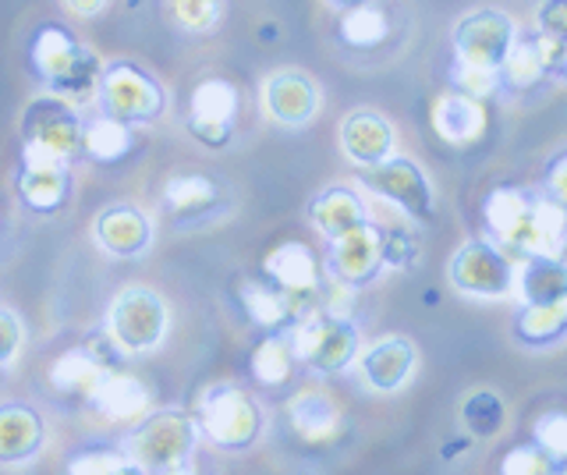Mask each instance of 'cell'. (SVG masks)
Returning a JSON list of instances; mask_svg holds the SVG:
<instances>
[{
  "label": "cell",
  "mask_w": 567,
  "mask_h": 475,
  "mask_svg": "<svg viewBox=\"0 0 567 475\" xmlns=\"http://www.w3.org/2000/svg\"><path fill=\"white\" fill-rule=\"evenodd\" d=\"M29 68L40 79L50 96H61L68 103L96 100V85L103 61L85 50L64 25H40L29 43Z\"/></svg>",
  "instance_id": "6da1fadb"
},
{
  "label": "cell",
  "mask_w": 567,
  "mask_h": 475,
  "mask_svg": "<svg viewBox=\"0 0 567 475\" xmlns=\"http://www.w3.org/2000/svg\"><path fill=\"white\" fill-rule=\"evenodd\" d=\"M96 103L106 117H117L124 125L135 121H153L164 114L167 93L150 72H142L132 61H111L103 64L100 85H96Z\"/></svg>",
  "instance_id": "7a4b0ae2"
},
{
  "label": "cell",
  "mask_w": 567,
  "mask_h": 475,
  "mask_svg": "<svg viewBox=\"0 0 567 475\" xmlns=\"http://www.w3.org/2000/svg\"><path fill=\"white\" fill-rule=\"evenodd\" d=\"M295 362H306L316 373H341L359 351V330L351 320H337L327 312H312L288 330Z\"/></svg>",
  "instance_id": "3957f363"
},
{
  "label": "cell",
  "mask_w": 567,
  "mask_h": 475,
  "mask_svg": "<svg viewBox=\"0 0 567 475\" xmlns=\"http://www.w3.org/2000/svg\"><path fill=\"white\" fill-rule=\"evenodd\" d=\"M518 37V29L501 11H472L454 29V54L461 68H478V72H496L507 58V50Z\"/></svg>",
  "instance_id": "277c9868"
},
{
  "label": "cell",
  "mask_w": 567,
  "mask_h": 475,
  "mask_svg": "<svg viewBox=\"0 0 567 475\" xmlns=\"http://www.w3.org/2000/svg\"><path fill=\"white\" fill-rule=\"evenodd\" d=\"M22 143L35 146L58 161H71L82 153V117L61 96H40L25 107L22 117Z\"/></svg>",
  "instance_id": "5b68a950"
},
{
  "label": "cell",
  "mask_w": 567,
  "mask_h": 475,
  "mask_svg": "<svg viewBox=\"0 0 567 475\" xmlns=\"http://www.w3.org/2000/svg\"><path fill=\"white\" fill-rule=\"evenodd\" d=\"M514 277H518V262H514L501 245H493L489 238L468 241L451 262L454 288L465 295L504 298L514 288Z\"/></svg>",
  "instance_id": "8992f818"
},
{
  "label": "cell",
  "mask_w": 567,
  "mask_h": 475,
  "mask_svg": "<svg viewBox=\"0 0 567 475\" xmlns=\"http://www.w3.org/2000/svg\"><path fill=\"white\" fill-rule=\"evenodd\" d=\"M167 330L164 302L146 288H128L117 295L111 309V338L121 351H146L159 344Z\"/></svg>",
  "instance_id": "52a82bcc"
},
{
  "label": "cell",
  "mask_w": 567,
  "mask_h": 475,
  "mask_svg": "<svg viewBox=\"0 0 567 475\" xmlns=\"http://www.w3.org/2000/svg\"><path fill=\"white\" fill-rule=\"evenodd\" d=\"M362 185L377 196L398 203L412 220L433 217V188L425 182L419 164L404 161V156H386L383 164H372L362 174Z\"/></svg>",
  "instance_id": "ba28073f"
},
{
  "label": "cell",
  "mask_w": 567,
  "mask_h": 475,
  "mask_svg": "<svg viewBox=\"0 0 567 475\" xmlns=\"http://www.w3.org/2000/svg\"><path fill=\"white\" fill-rule=\"evenodd\" d=\"M203 430L224 447H241L259 433V412L238 386H209L199 401Z\"/></svg>",
  "instance_id": "9c48e42d"
},
{
  "label": "cell",
  "mask_w": 567,
  "mask_h": 475,
  "mask_svg": "<svg viewBox=\"0 0 567 475\" xmlns=\"http://www.w3.org/2000/svg\"><path fill=\"white\" fill-rule=\"evenodd\" d=\"M238 117V90L227 79H203L195 85L188 103V132L199 143L220 149L230 132H235Z\"/></svg>",
  "instance_id": "30bf717a"
},
{
  "label": "cell",
  "mask_w": 567,
  "mask_h": 475,
  "mask_svg": "<svg viewBox=\"0 0 567 475\" xmlns=\"http://www.w3.org/2000/svg\"><path fill=\"white\" fill-rule=\"evenodd\" d=\"M195 444V426L192 419L185 415H156L142 426L132 440H128V451L142 468H153V472H164L177 462H185L188 451Z\"/></svg>",
  "instance_id": "8fae6325"
},
{
  "label": "cell",
  "mask_w": 567,
  "mask_h": 475,
  "mask_svg": "<svg viewBox=\"0 0 567 475\" xmlns=\"http://www.w3.org/2000/svg\"><path fill=\"white\" fill-rule=\"evenodd\" d=\"M564 249H567V214L557 203H549L543 192H536L528 217L522 220L518 235L507 245V256L514 262H525L536 256L560 259Z\"/></svg>",
  "instance_id": "7c38bea8"
},
{
  "label": "cell",
  "mask_w": 567,
  "mask_h": 475,
  "mask_svg": "<svg viewBox=\"0 0 567 475\" xmlns=\"http://www.w3.org/2000/svg\"><path fill=\"white\" fill-rule=\"evenodd\" d=\"M380 267H383L380 227H372L369 220L330 241V273H333V280H344V285H351V288H362L380 273Z\"/></svg>",
  "instance_id": "4fadbf2b"
},
{
  "label": "cell",
  "mask_w": 567,
  "mask_h": 475,
  "mask_svg": "<svg viewBox=\"0 0 567 475\" xmlns=\"http://www.w3.org/2000/svg\"><path fill=\"white\" fill-rule=\"evenodd\" d=\"M68 164L35 146H22V174H18V192L35 214H53L68 199Z\"/></svg>",
  "instance_id": "5bb4252c"
},
{
  "label": "cell",
  "mask_w": 567,
  "mask_h": 475,
  "mask_svg": "<svg viewBox=\"0 0 567 475\" xmlns=\"http://www.w3.org/2000/svg\"><path fill=\"white\" fill-rule=\"evenodd\" d=\"M560 54H564V43L543 37V32H536V37H514L507 58L501 64V85L532 90V85H539L546 75L557 72Z\"/></svg>",
  "instance_id": "9a60e30c"
},
{
  "label": "cell",
  "mask_w": 567,
  "mask_h": 475,
  "mask_svg": "<svg viewBox=\"0 0 567 475\" xmlns=\"http://www.w3.org/2000/svg\"><path fill=\"white\" fill-rule=\"evenodd\" d=\"M430 121H433L436 138H443V143L457 146V149L475 146L478 138L486 135V107H483V100H472V96L457 93V90L436 96Z\"/></svg>",
  "instance_id": "2e32d148"
},
{
  "label": "cell",
  "mask_w": 567,
  "mask_h": 475,
  "mask_svg": "<svg viewBox=\"0 0 567 475\" xmlns=\"http://www.w3.org/2000/svg\"><path fill=\"white\" fill-rule=\"evenodd\" d=\"M262 107L277 125H306L319 107V90L309 75L301 72H280L266 79L262 85Z\"/></svg>",
  "instance_id": "e0dca14e"
},
{
  "label": "cell",
  "mask_w": 567,
  "mask_h": 475,
  "mask_svg": "<svg viewBox=\"0 0 567 475\" xmlns=\"http://www.w3.org/2000/svg\"><path fill=\"white\" fill-rule=\"evenodd\" d=\"M341 146L359 167L383 164L390 149H394V128L377 111H354L341 125Z\"/></svg>",
  "instance_id": "ac0fdd59"
},
{
  "label": "cell",
  "mask_w": 567,
  "mask_h": 475,
  "mask_svg": "<svg viewBox=\"0 0 567 475\" xmlns=\"http://www.w3.org/2000/svg\"><path fill=\"white\" fill-rule=\"evenodd\" d=\"M359 369L372 391H398L415 369V348L404 338H383L365 351Z\"/></svg>",
  "instance_id": "d6986e66"
},
{
  "label": "cell",
  "mask_w": 567,
  "mask_h": 475,
  "mask_svg": "<svg viewBox=\"0 0 567 475\" xmlns=\"http://www.w3.org/2000/svg\"><path fill=\"white\" fill-rule=\"evenodd\" d=\"M266 273L280 291H319L323 273L319 259L306 241H284L266 256Z\"/></svg>",
  "instance_id": "ffe728a7"
},
{
  "label": "cell",
  "mask_w": 567,
  "mask_h": 475,
  "mask_svg": "<svg viewBox=\"0 0 567 475\" xmlns=\"http://www.w3.org/2000/svg\"><path fill=\"white\" fill-rule=\"evenodd\" d=\"M532 199H536V192H525V188H511V185H501L493 188L486 203H483V220H486V231H489V241L501 245L507 252V245L518 235L522 220L528 217L532 209Z\"/></svg>",
  "instance_id": "44dd1931"
},
{
  "label": "cell",
  "mask_w": 567,
  "mask_h": 475,
  "mask_svg": "<svg viewBox=\"0 0 567 475\" xmlns=\"http://www.w3.org/2000/svg\"><path fill=\"white\" fill-rule=\"evenodd\" d=\"M93 401L106 419L132 422L150 409V391L132 373H114V369H106L100 386L93 391Z\"/></svg>",
  "instance_id": "7402d4cb"
},
{
  "label": "cell",
  "mask_w": 567,
  "mask_h": 475,
  "mask_svg": "<svg viewBox=\"0 0 567 475\" xmlns=\"http://www.w3.org/2000/svg\"><path fill=\"white\" fill-rule=\"evenodd\" d=\"M514 285L522 288V306H549L567 298V262L564 259H549L536 256L525 259Z\"/></svg>",
  "instance_id": "603a6c76"
},
{
  "label": "cell",
  "mask_w": 567,
  "mask_h": 475,
  "mask_svg": "<svg viewBox=\"0 0 567 475\" xmlns=\"http://www.w3.org/2000/svg\"><path fill=\"white\" fill-rule=\"evenodd\" d=\"M96 238L106 252L135 256L150 245V220L132 206H114L96 220Z\"/></svg>",
  "instance_id": "cb8c5ba5"
},
{
  "label": "cell",
  "mask_w": 567,
  "mask_h": 475,
  "mask_svg": "<svg viewBox=\"0 0 567 475\" xmlns=\"http://www.w3.org/2000/svg\"><path fill=\"white\" fill-rule=\"evenodd\" d=\"M288 419H291L295 433L301 440H309V444H323V440L337 436V430H341V412H337V404L327 394H316V391L291 397Z\"/></svg>",
  "instance_id": "d4e9b609"
},
{
  "label": "cell",
  "mask_w": 567,
  "mask_h": 475,
  "mask_svg": "<svg viewBox=\"0 0 567 475\" xmlns=\"http://www.w3.org/2000/svg\"><path fill=\"white\" fill-rule=\"evenodd\" d=\"M309 217H312V224L319 227V231L327 235V241L341 238L344 231H351V227H359V224L369 220L362 199L354 196V192H348V188H330V192H323V196H316Z\"/></svg>",
  "instance_id": "484cf974"
},
{
  "label": "cell",
  "mask_w": 567,
  "mask_h": 475,
  "mask_svg": "<svg viewBox=\"0 0 567 475\" xmlns=\"http://www.w3.org/2000/svg\"><path fill=\"white\" fill-rule=\"evenodd\" d=\"M567 333V298L549 306H522L514 320V338L528 348H549Z\"/></svg>",
  "instance_id": "4316f807"
},
{
  "label": "cell",
  "mask_w": 567,
  "mask_h": 475,
  "mask_svg": "<svg viewBox=\"0 0 567 475\" xmlns=\"http://www.w3.org/2000/svg\"><path fill=\"white\" fill-rule=\"evenodd\" d=\"M82 153L96 164H117L132 153V125L117 117H96L82 125Z\"/></svg>",
  "instance_id": "83f0119b"
},
{
  "label": "cell",
  "mask_w": 567,
  "mask_h": 475,
  "mask_svg": "<svg viewBox=\"0 0 567 475\" xmlns=\"http://www.w3.org/2000/svg\"><path fill=\"white\" fill-rule=\"evenodd\" d=\"M106 373V365H100L85 348L79 351H64V355L53 362L50 369V383L58 386L61 394H75V397H93Z\"/></svg>",
  "instance_id": "f1b7e54d"
},
{
  "label": "cell",
  "mask_w": 567,
  "mask_h": 475,
  "mask_svg": "<svg viewBox=\"0 0 567 475\" xmlns=\"http://www.w3.org/2000/svg\"><path fill=\"white\" fill-rule=\"evenodd\" d=\"M40 447V419L35 412L11 404L0 409V462H18Z\"/></svg>",
  "instance_id": "f546056e"
},
{
  "label": "cell",
  "mask_w": 567,
  "mask_h": 475,
  "mask_svg": "<svg viewBox=\"0 0 567 475\" xmlns=\"http://www.w3.org/2000/svg\"><path fill=\"white\" fill-rule=\"evenodd\" d=\"M390 37V19L377 4H354L341 14V43L351 50H372Z\"/></svg>",
  "instance_id": "4dcf8cb0"
},
{
  "label": "cell",
  "mask_w": 567,
  "mask_h": 475,
  "mask_svg": "<svg viewBox=\"0 0 567 475\" xmlns=\"http://www.w3.org/2000/svg\"><path fill=\"white\" fill-rule=\"evenodd\" d=\"M217 203V185L203 174H177L164 188V206L174 217H199Z\"/></svg>",
  "instance_id": "1f68e13d"
},
{
  "label": "cell",
  "mask_w": 567,
  "mask_h": 475,
  "mask_svg": "<svg viewBox=\"0 0 567 475\" xmlns=\"http://www.w3.org/2000/svg\"><path fill=\"white\" fill-rule=\"evenodd\" d=\"M241 302H245L248 316H252L259 327H270L274 333L291 330L288 298H284L280 288L259 285V280H245V285H241Z\"/></svg>",
  "instance_id": "d6a6232c"
},
{
  "label": "cell",
  "mask_w": 567,
  "mask_h": 475,
  "mask_svg": "<svg viewBox=\"0 0 567 475\" xmlns=\"http://www.w3.org/2000/svg\"><path fill=\"white\" fill-rule=\"evenodd\" d=\"M291 365H295V351H291V341L284 338V333H274V338H266L252 351V376L262 386H280L291 376Z\"/></svg>",
  "instance_id": "836d02e7"
},
{
  "label": "cell",
  "mask_w": 567,
  "mask_h": 475,
  "mask_svg": "<svg viewBox=\"0 0 567 475\" xmlns=\"http://www.w3.org/2000/svg\"><path fill=\"white\" fill-rule=\"evenodd\" d=\"M504 415H507L504 401L493 391H475L465 401V409H461V422H465L472 436H496L504 426Z\"/></svg>",
  "instance_id": "e575fe53"
},
{
  "label": "cell",
  "mask_w": 567,
  "mask_h": 475,
  "mask_svg": "<svg viewBox=\"0 0 567 475\" xmlns=\"http://www.w3.org/2000/svg\"><path fill=\"white\" fill-rule=\"evenodd\" d=\"M171 19L192 37H206L224 19V0H167Z\"/></svg>",
  "instance_id": "d590c367"
},
{
  "label": "cell",
  "mask_w": 567,
  "mask_h": 475,
  "mask_svg": "<svg viewBox=\"0 0 567 475\" xmlns=\"http://www.w3.org/2000/svg\"><path fill=\"white\" fill-rule=\"evenodd\" d=\"M501 475H557V462L539 444H518L504 454Z\"/></svg>",
  "instance_id": "8d00e7d4"
},
{
  "label": "cell",
  "mask_w": 567,
  "mask_h": 475,
  "mask_svg": "<svg viewBox=\"0 0 567 475\" xmlns=\"http://www.w3.org/2000/svg\"><path fill=\"white\" fill-rule=\"evenodd\" d=\"M532 444H539L554 462H567V412H546L536 419Z\"/></svg>",
  "instance_id": "74e56055"
},
{
  "label": "cell",
  "mask_w": 567,
  "mask_h": 475,
  "mask_svg": "<svg viewBox=\"0 0 567 475\" xmlns=\"http://www.w3.org/2000/svg\"><path fill=\"white\" fill-rule=\"evenodd\" d=\"M380 252H383V267L408 270L419 259V241L404 227H390V231H380Z\"/></svg>",
  "instance_id": "f35d334b"
},
{
  "label": "cell",
  "mask_w": 567,
  "mask_h": 475,
  "mask_svg": "<svg viewBox=\"0 0 567 475\" xmlns=\"http://www.w3.org/2000/svg\"><path fill=\"white\" fill-rule=\"evenodd\" d=\"M454 90L465 93L472 100H489L496 90H501V75L496 72H478V68H461L454 64Z\"/></svg>",
  "instance_id": "ab89813d"
},
{
  "label": "cell",
  "mask_w": 567,
  "mask_h": 475,
  "mask_svg": "<svg viewBox=\"0 0 567 475\" xmlns=\"http://www.w3.org/2000/svg\"><path fill=\"white\" fill-rule=\"evenodd\" d=\"M543 196L549 199V203H557L564 214H567V149L564 153H557L554 161H549V167H546V174H543Z\"/></svg>",
  "instance_id": "60d3db41"
},
{
  "label": "cell",
  "mask_w": 567,
  "mask_h": 475,
  "mask_svg": "<svg viewBox=\"0 0 567 475\" xmlns=\"http://www.w3.org/2000/svg\"><path fill=\"white\" fill-rule=\"evenodd\" d=\"M117 468H124V462L111 451H89V454H79L75 462H71L68 475H114Z\"/></svg>",
  "instance_id": "b9f144b4"
},
{
  "label": "cell",
  "mask_w": 567,
  "mask_h": 475,
  "mask_svg": "<svg viewBox=\"0 0 567 475\" xmlns=\"http://www.w3.org/2000/svg\"><path fill=\"white\" fill-rule=\"evenodd\" d=\"M539 32L549 40L567 43V0H546L539 8Z\"/></svg>",
  "instance_id": "7bdbcfd3"
},
{
  "label": "cell",
  "mask_w": 567,
  "mask_h": 475,
  "mask_svg": "<svg viewBox=\"0 0 567 475\" xmlns=\"http://www.w3.org/2000/svg\"><path fill=\"white\" fill-rule=\"evenodd\" d=\"M18 348H22V323L14 312L0 309V369L18 355Z\"/></svg>",
  "instance_id": "ee69618b"
},
{
  "label": "cell",
  "mask_w": 567,
  "mask_h": 475,
  "mask_svg": "<svg viewBox=\"0 0 567 475\" xmlns=\"http://www.w3.org/2000/svg\"><path fill=\"white\" fill-rule=\"evenodd\" d=\"M68 8L75 11V14H85V19H89V14H100L106 8V0H68Z\"/></svg>",
  "instance_id": "f6af8a7d"
},
{
  "label": "cell",
  "mask_w": 567,
  "mask_h": 475,
  "mask_svg": "<svg viewBox=\"0 0 567 475\" xmlns=\"http://www.w3.org/2000/svg\"><path fill=\"white\" fill-rule=\"evenodd\" d=\"M159 475H195V468H192V462L185 457V462H177V465H171V468H164Z\"/></svg>",
  "instance_id": "bcb514c9"
},
{
  "label": "cell",
  "mask_w": 567,
  "mask_h": 475,
  "mask_svg": "<svg viewBox=\"0 0 567 475\" xmlns=\"http://www.w3.org/2000/svg\"><path fill=\"white\" fill-rule=\"evenodd\" d=\"M337 8H354V4H369V0H333Z\"/></svg>",
  "instance_id": "7dc6e473"
},
{
  "label": "cell",
  "mask_w": 567,
  "mask_h": 475,
  "mask_svg": "<svg viewBox=\"0 0 567 475\" xmlns=\"http://www.w3.org/2000/svg\"><path fill=\"white\" fill-rule=\"evenodd\" d=\"M557 72L567 79V43H564V54H560V68H557Z\"/></svg>",
  "instance_id": "c3c4849f"
},
{
  "label": "cell",
  "mask_w": 567,
  "mask_h": 475,
  "mask_svg": "<svg viewBox=\"0 0 567 475\" xmlns=\"http://www.w3.org/2000/svg\"><path fill=\"white\" fill-rule=\"evenodd\" d=\"M114 475H142V472H135V468H128V465H124V468H117Z\"/></svg>",
  "instance_id": "681fc988"
}]
</instances>
